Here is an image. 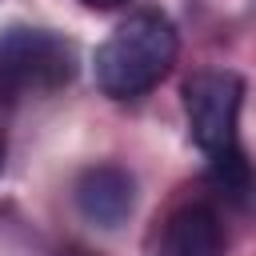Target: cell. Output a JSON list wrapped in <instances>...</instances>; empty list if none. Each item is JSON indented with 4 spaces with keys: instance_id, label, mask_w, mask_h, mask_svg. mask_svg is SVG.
Here are the masks:
<instances>
[{
    "instance_id": "obj_5",
    "label": "cell",
    "mask_w": 256,
    "mask_h": 256,
    "mask_svg": "<svg viewBox=\"0 0 256 256\" xmlns=\"http://www.w3.org/2000/svg\"><path fill=\"white\" fill-rule=\"evenodd\" d=\"M224 248H228V236L216 208L184 204L164 220L152 244V256H224Z\"/></svg>"
},
{
    "instance_id": "obj_6",
    "label": "cell",
    "mask_w": 256,
    "mask_h": 256,
    "mask_svg": "<svg viewBox=\"0 0 256 256\" xmlns=\"http://www.w3.org/2000/svg\"><path fill=\"white\" fill-rule=\"evenodd\" d=\"M208 184H212L224 200L248 204V200L256 196V168H252L248 152L236 144V148H228V152L208 156Z\"/></svg>"
},
{
    "instance_id": "obj_4",
    "label": "cell",
    "mask_w": 256,
    "mask_h": 256,
    "mask_svg": "<svg viewBox=\"0 0 256 256\" xmlns=\"http://www.w3.org/2000/svg\"><path fill=\"white\" fill-rule=\"evenodd\" d=\"M72 204L92 228H120L136 208V180L120 164H92L72 184Z\"/></svg>"
},
{
    "instance_id": "obj_3",
    "label": "cell",
    "mask_w": 256,
    "mask_h": 256,
    "mask_svg": "<svg viewBox=\"0 0 256 256\" xmlns=\"http://www.w3.org/2000/svg\"><path fill=\"white\" fill-rule=\"evenodd\" d=\"M244 104V80L228 68H204L188 76L184 84V116H188V136L204 156L228 152L240 144L236 120Z\"/></svg>"
},
{
    "instance_id": "obj_1",
    "label": "cell",
    "mask_w": 256,
    "mask_h": 256,
    "mask_svg": "<svg viewBox=\"0 0 256 256\" xmlns=\"http://www.w3.org/2000/svg\"><path fill=\"white\" fill-rule=\"evenodd\" d=\"M176 52H180V36L172 16L160 8H136L96 48L92 60L96 88L112 100H136L172 72Z\"/></svg>"
},
{
    "instance_id": "obj_2",
    "label": "cell",
    "mask_w": 256,
    "mask_h": 256,
    "mask_svg": "<svg viewBox=\"0 0 256 256\" xmlns=\"http://www.w3.org/2000/svg\"><path fill=\"white\" fill-rule=\"evenodd\" d=\"M76 48L52 28L12 24L0 32V84L16 92H56L76 80Z\"/></svg>"
},
{
    "instance_id": "obj_8",
    "label": "cell",
    "mask_w": 256,
    "mask_h": 256,
    "mask_svg": "<svg viewBox=\"0 0 256 256\" xmlns=\"http://www.w3.org/2000/svg\"><path fill=\"white\" fill-rule=\"evenodd\" d=\"M0 168H4V136H0Z\"/></svg>"
},
{
    "instance_id": "obj_7",
    "label": "cell",
    "mask_w": 256,
    "mask_h": 256,
    "mask_svg": "<svg viewBox=\"0 0 256 256\" xmlns=\"http://www.w3.org/2000/svg\"><path fill=\"white\" fill-rule=\"evenodd\" d=\"M88 8H96V12H112V8H124L128 0H84Z\"/></svg>"
}]
</instances>
